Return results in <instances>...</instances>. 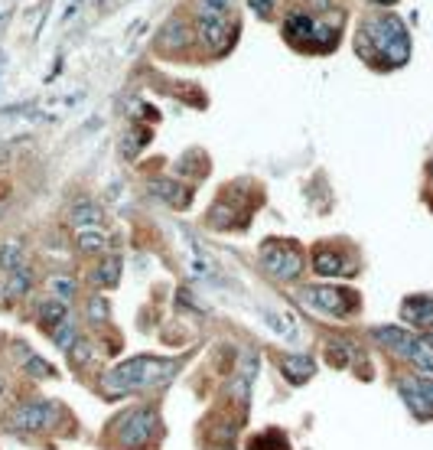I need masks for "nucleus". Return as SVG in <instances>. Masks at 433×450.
<instances>
[{"mask_svg": "<svg viewBox=\"0 0 433 450\" xmlns=\"http://www.w3.org/2000/svg\"><path fill=\"white\" fill-rule=\"evenodd\" d=\"M176 372H180V362H173V359L134 356V359L114 365L101 378V392L108 398H121V395H130V392H144V388H160L167 385Z\"/></svg>", "mask_w": 433, "mask_h": 450, "instance_id": "f257e3e1", "label": "nucleus"}, {"mask_svg": "<svg viewBox=\"0 0 433 450\" xmlns=\"http://www.w3.org/2000/svg\"><path fill=\"white\" fill-rule=\"evenodd\" d=\"M359 53L365 59H381L384 65H404L411 59V36L394 13L375 17L359 30Z\"/></svg>", "mask_w": 433, "mask_h": 450, "instance_id": "f03ea898", "label": "nucleus"}, {"mask_svg": "<svg viewBox=\"0 0 433 450\" xmlns=\"http://www.w3.org/2000/svg\"><path fill=\"white\" fill-rule=\"evenodd\" d=\"M157 411H150V408H130L127 415H121V418L111 424V431H114V440L117 447L124 450H144L153 440V434H157Z\"/></svg>", "mask_w": 433, "mask_h": 450, "instance_id": "7ed1b4c3", "label": "nucleus"}, {"mask_svg": "<svg viewBox=\"0 0 433 450\" xmlns=\"http://www.w3.org/2000/svg\"><path fill=\"white\" fill-rule=\"evenodd\" d=\"M300 297H303V303H307V307H316V310L329 313V317H352V313L359 310V294H352V290L307 288Z\"/></svg>", "mask_w": 433, "mask_h": 450, "instance_id": "20e7f679", "label": "nucleus"}, {"mask_svg": "<svg viewBox=\"0 0 433 450\" xmlns=\"http://www.w3.org/2000/svg\"><path fill=\"white\" fill-rule=\"evenodd\" d=\"M261 265H264L274 278L280 281H294L303 271V255L294 245H280V242H267L261 251Z\"/></svg>", "mask_w": 433, "mask_h": 450, "instance_id": "39448f33", "label": "nucleus"}, {"mask_svg": "<svg viewBox=\"0 0 433 450\" xmlns=\"http://www.w3.org/2000/svg\"><path fill=\"white\" fill-rule=\"evenodd\" d=\"M59 418V405L56 401H30L13 411V428L17 431H49Z\"/></svg>", "mask_w": 433, "mask_h": 450, "instance_id": "423d86ee", "label": "nucleus"}, {"mask_svg": "<svg viewBox=\"0 0 433 450\" xmlns=\"http://www.w3.org/2000/svg\"><path fill=\"white\" fill-rule=\"evenodd\" d=\"M398 388L417 418H433V378H404Z\"/></svg>", "mask_w": 433, "mask_h": 450, "instance_id": "0eeeda50", "label": "nucleus"}, {"mask_svg": "<svg viewBox=\"0 0 433 450\" xmlns=\"http://www.w3.org/2000/svg\"><path fill=\"white\" fill-rule=\"evenodd\" d=\"M199 40L209 49H215V53H222L225 46H228V23H225V17H219V13H205L199 10Z\"/></svg>", "mask_w": 433, "mask_h": 450, "instance_id": "6e6552de", "label": "nucleus"}, {"mask_svg": "<svg viewBox=\"0 0 433 450\" xmlns=\"http://www.w3.org/2000/svg\"><path fill=\"white\" fill-rule=\"evenodd\" d=\"M401 320L414 323L421 330H430L433 326V297L430 294H414L401 303Z\"/></svg>", "mask_w": 433, "mask_h": 450, "instance_id": "1a4fd4ad", "label": "nucleus"}, {"mask_svg": "<svg viewBox=\"0 0 433 450\" xmlns=\"http://www.w3.org/2000/svg\"><path fill=\"white\" fill-rule=\"evenodd\" d=\"M371 336H375L384 349H391V353L404 356V359H411V353H414V333L401 330V326H375V330H371Z\"/></svg>", "mask_w": 433, "mask_h": 450, "instance_id": "9d476101", "label": "nucleus"}, {"mask_svg": "<svg viewBox=\"0 0 433 450\" xmlns=\"http://www.w3.org/2000/svg\"><path fill=\"white\" fill-rule=\"evenodd\" d=\"M257 365H261L257 353H244L238 372L232 375V395L238 398L241 405H248V395H251V382H254V375H257Z\"/></svg>", "mask_w": 433, "mask_h": 450, "instance_id": "9b49d317", "label": "nucleus"}, {"mask_svg": "<svg viewBox=\"0 0 433 450\" xmlns=\"http://www.w3.org/2000/svg\"><path fill=\"white\" fill-rule=\"evenodd\" d=\"M280 372L290 385H307L313 372H316V362L309 359V356H300V353H290L280 359Z\"/></svg>", "mask_w": 433, "mask_h": 450, "instance_id": "f8f14e48", "label": "nucleus"}, {"mask_svg": "<svg viewBox=\"0 0 433 450\" xmlns=\"http://www.w3.org/2000/svg\"><path fill=\"white\" fill-rule=\"evenodd\" d=\"M313 271L323 274V278H336V274H355V271L346 265V258L332 251V248H319L316 255H313Z\"/></svg>", "mask_w": 433, "mask_h": 450, "instance_id": "ddd939ff", "label": "nucleus"}, {"mask_svg": "<svg viewBox=\"0 0 433 450\" xmlns=\"http://www.w3.org/2000/svg\"><path fill=\"white\" fill-rule=\"evenodd\" d=\"M150 193L157 196V199H163L167 206H173V209H182V206L189 203V193H186V186H180L176 180H163V176L150 180Z\"/></svg>", "mask_w": 433, "mask_h": 450, "instance_id": "4468645a", "label": "nucleus"}, {"mask_svg": "<svg viewBox=\"0 0 433 450\" xmlns=\"http://www.w3.org/2000/svg\"><path fill=\"white\" fill-rule=\"evenodd\" d=\"M101 219H105V212H101V206H95L92 199H78V203L69 209V222H72L78 232H85V228H98Z\"/></svg>", "mask_w": 433, "mask_h": 450, "instance_id": "2eb2a0df", "label": "nucleus"}, {"mask_svg": "<svg viewBox=\"0 0 433 450\" xmlns=\"http://www.w3.org/2000/svg\"><path fill=\"white\" fill-rule=\"evenodd\" d=\"M160 46H167V49H186L189 46V26L182 20H169L160 30Z\"/></svg>", "mask_w": 433, "mask_h": 450, "instance_id": "dca6fc26", "label": "nucleus"}, {"mask_svg": "<svg viewBox=\"0 0 433 450\" xmlns=\"http://www.w3.org/2000/svg\"><path fill=\"white\" fill-rule=\"evenodd\" d=\"M411 362L421 365L423 372H433V333H423V336H414V353Z\"/></svg>", "mask_w": 433, "mask_h": 450, "instance_id": "f3484780", "label": "nucleus"}, {"mask_svg": "<svg viewBox=\"0 0 433 450\" xmlns=\"http://www.w3.org/2000/svg\"><path fill=\"white\" fill-rule=\"evenodd\" d=\"M284 30H287V36H290L294 43H300L303 36H309V40H313V33H316V23L309 20V13H294V17H287Z\"/></svg>", "mask_w": 433, "mask_h": 450, "instance_id": "a211bd4d", "label": "nucleus"}, {"mask_svg": "<svg viewBox=\"0 0 433 450\" xmlns=\"http://www.w3.org/2000/svg\"><path fill=\"white\" fill-rule=\"evenodd\" d=\"M92 281L101 284V288H114L121 281V258H105L95 271H92Z\"/></svg>", "mask_w": 433, "mask_h": 450, "instance_id": "6ab92c4d", "label": "nucleus"}, {"mask_svg": "<svg viewBox=\"0 0 433 450\" xmlns=\"http://www.w3.org/2000/svg\"><path fill=\"white\" fill-rule=\"evenodd\" d=\"M329 356V365H336V369H346V365L355 359V346L349 343V340H332L326 349Z\"/></svg>", "mask_w": 433, "mask_h": 450, "instance_id": "aec40b11", "label": "nucleus"}, {"mask_svg": "<svg viewBox=\"0 0 433 450\" xmlns=\"http://www.w3.org/2000/svg\"><path fill=\"white\" fill-rule=\"evenodd\" d=\"M105 245H108V235L101 228H85V232H78V251H85V255H101Z\"/></svg>", "mask_w": 433, "mask_h": 450, "instance_id": "412c9836", "label": "nucleus"}, {"mask_svg": "<svg viewBox=\"0 0 433 450\" xmlns=\"http://www.w3.org/2000/svg\"><path fill=\"white\" fill-rule=\"evenodd\" d=\"M40 320L46 323V326H59L62 320H69V310H65L62 300H42L40 303Z\"/></svg>", "mask_w": 433, "mask_h": 450, "instance_id": "4be33fe9", "label": "nucleus"}, {"mask_svg": "<svg viewBox=\"0 0 433 450\" xmlns=\"http://www.w3.org/2000/svg\"><path fill=\"white\" fill-rule=\"evenodd\" d=\"M17 268H23V245L17 242V238H10L7 245L0 248V271H17Z\"/></svg>", "mask_w": 433, "mask_h": 450, "instance_id": "5701e85b", "label": "nucleus"}, {"mask_svg": "<svg viewBox=\"0 0 433 450\" xmlns=\"http://www.w3.org/2000/svg\"><path fill=\"white\" fill-rule=\"evenodd\" d=\"M46 288L53 290L56 300H62V303H69V300L75 297V290H78V284H75V278H65V274H53V278L46 281Z\"/></svg>", "mask_w": 433, "mask_h": 450, "instance_id": "b1692460", "label": "nucleus"}, {"mask_svg": "<svg viewBox=\"0 0 433 450\" xmlns=\"http://www.w3.org/2000/svg\"><path fill=\"white\" fill-rule=\"evenodd\" d=\"M33 288V271L30 268H17L10 271V281H7V297H23L26 290Z\"/></svg>", "mask_w": 433, "mask_h": 450, "instance_id": "393cba45", "label": "nucleus"}, {"mask_svg": "<svg viewBox=\"0 0 433 450\" xmlns=\"http://www.w3.org/2000/svg\"><path fill=\"white\" fill-rule=\"evenodd\" d=\"M53 343L59 346V349H72V346L78 343V326H75L72 320H62L53 330Z\"/></svg>", "mask_w": 433, "mask_h": 450, "instance_id": "a878e982", "label": "nucleus"}, {"mask_svg": "<svg viewBox=\"0 0 433 450\" xmlns=\"http://www.w3.org/2000/svg\"><path fill=\"white\" fill-rule=\"evenodd\" d=\"M23 375H33V378H53L56 365H49L46 359H40V356H26V362H23Z\"/></svg>", "mask_w": 433, "mask_h": 450, "instance_id": "bb28decb", "label": "nucleus"}, {"mask_svg": "<svg viewBox=\"0 0 433 450\" xmlns=\"http://www.w3.org/2000/svg\"><path fill=\"white\" fill-rule=\"evenodd\" d=\"M108 300L98 294V297H88V323H95V326H101V323L108 320Z\"/></svg>", "mask_w": 433, "mask_h": 450, "instance_id": "cd10ccee", "label": "nucleus"}, {"mask_svg": "<svg viewBox=\"0 0 433 450\" xmlns=\"http://www.w3.org/2000/svg\"><path fill=\"white\" fill-rule=\"evenodd\" d=\"M88 359H92V346L88 343L72 346V365H82V362H88Z\"/></svg>", "mask_w": 433, "mask_h": 450, "instance_id": "c85d7f7f", "label": "nucleus"}, {"mask_svg": "<svg viewBox=\"0 0 433 450\" xmlns=\"http://www.w3.org/2000/svg\"><path fill=\"white\" fill-rule=\"evenodd\" d=\"M225 7H228V0H202V10L205 13H219V17H225Z\"/></svg>", "mask_w": 433, "mask_h": 450, "instance_id": "c756f323", "label": "nucleus"}, {"mask_svg": "<svg viewBox=\"0 0 433 450\" xmlns=\"http://www.w3.org/2000/svg\"><path fill=\"white\" fill-rule=\"evenodd\" d=\"M248 7H251L254 13H271L274 10V0H248Z\"/></svg>", "mask_w": 433, "mask_h": 450, "instance_id": "7c9ffc66", "label": "nucleus"}, {"mask_svg": "<svg viewBox=\"0 0 433 450\" xmlns=\"http://www.w3.org/2000/svg\"><path fill=\"white\" fill-rule=\"evenodd\" d=\"M378 3H394V0H378Z\"/></svg>", "mask_w": 433, "mask_h": 450, "instance_id": "2f4dec72", "label": "nucleus"}, {"mask_svg": "<svg viewBox=\"0 0 433 450\" xmlns=\"http://www.w3.org/2000/svg\"><path fill=\"white\" fill-rule=\"evenodd\" d=\"M430 176H433V163H430Z\"/></svg>", "mask_w": 433, "mask_h": 450, "instance_id": "473e14b6", "label": "nucleus"}]
</instances>
